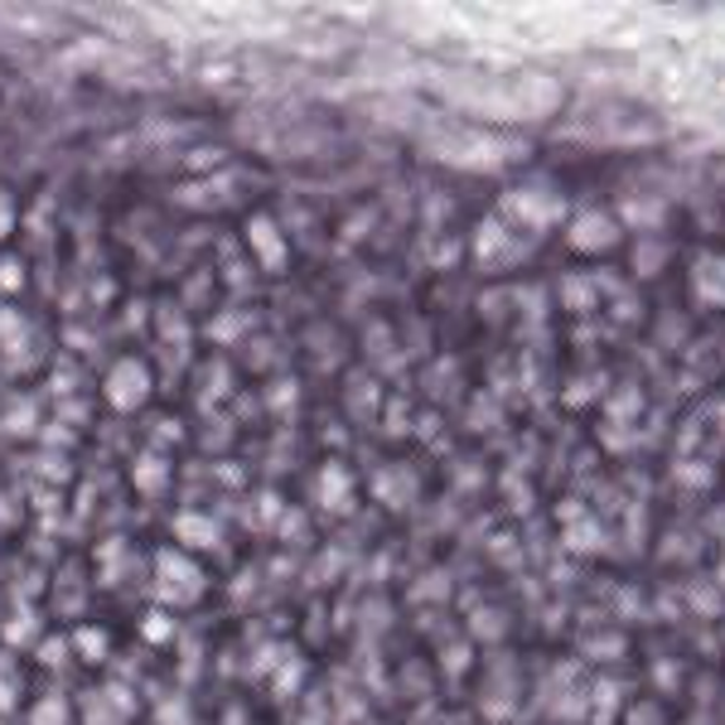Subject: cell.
Listing matches in <instances>:
<instances>
[{
  "instance_id": "cell-25",
  "label": "cell",
  "mask_w": 725,
  "mask_h": 725,
  "mask_svg": "<svg viewBox=\"0 0 725 725\" xmlns=\"http://www.w3.org/2000/svg\"><path fill=\"white\" fill-rule=\"evenodd\" d=\"M39 663H49V667H63V663H69V639H39Z\"/></svg>"
},
{
  "instance_id": "cell-11",
  "label": "cell",
  "mask_w": 725,
  "mask_h": 725,
  "mask_svg": "<svg viewBox=\"0 0 725 725\" xmlns=\"http://www.w3.org/2000/svg\"><path fill=\"white\" fill-rule=\"evenodd\" d=\"M69 649H73L77 663L97 667V663H107V657H111V633L102 629V624H77V629L69 633Z\"/></svg>"
},
{
  "instance_id": "cell-2",
  "label": "cell",
  "mask_w": 725,
  "mask_h": 725,
  "mask_svg": "<svg viewBox=\"0 0 725 725\" xmlns=\"http://www.w3.org/2000/svg\"><path fill=\"white\" fill-rule=\"evenodd\" d=\"M150 392H155V373H150V363H145V359H136V353L117 359L107 367V377H102L107 407L121 411V416H136L145 401H150Z\"/></svg>"
},
{
  "instance_id": "cell-24",
  "label": "cell",
  "mask_w": 725,
  "mask_h": 725,
  "mask_svg": "<svg viewBox=\"0 0 725 725\" xmlns=\"http://www.w3.org/2000/svg\"><path fill=\"white\" fill-rule=\"evenodd\" d=\"M266 407H271V411H276V416H286V411H290V407H295V383H290V377H286V383H276V387H266Z\"/></svg>"
},
{
  "instance_id": "cell-20",
  "label": "cell",
  "mask_w": 725,
  "mask_h": 725,
  "mask_svg": "<svg viewBox=\"0 0 725 725\" xmlns=\"http://www.w3.org/2000/svg\"><path fill=\"white\" fill-rule=\"evenodd\" d=\"M174 633H180V629H174V615H170V609H150V615L141 619V639L155 643V649H165Z\"/></svg>"
},
{
  "instance_id": "cell-16",
  "label": "cell",
  "mask_w": 725,
  "mask_h": 725,
  "mask_svg": "<svg viewBox=\"0 0 725 725\" xmlns=\"http://www.w3.org/2000/svg\"><path fill=\"white\" fill-rule=\"evenodd\" d=\"M691 290H701L706 305H725V262L721 256H701L691 266Z\"/></svg>"
},
{
  "instance_id": "cell-12",
  "label": "cell",
  "mask_w": 725,
  "mask_h": 725,
  "mask_svg": "<svg viewBox=\"0 0 725 725\" xmlns=\"http://www.w3.org/2000/svg\"><path fill=\"white\" fill-rule=\"evenodd\" d=\"M0 639H5V649H10V653H15V649H29V643H35V649H39V639H44V619H39V609L20 605L15 615L5 619V629H0Z\"/></svg>"
},
{
  "instance_id": "cell-21",
  "label": "cell",
  "mask_w": 725,
  "mask_h": 725,
  "mask_svg": "<svg viewBox=\"0 0 725 725\" xmlns=\"http://www.w3.org/2000/svg\"><path fill=\"white\" fill-rule=\"evenodd\" d=\"M247 325H252V315L232 310V315H218L214 325H208V339H214V343H238L242 334H247Z\"/></svg>"
},
{
  "instance_id": "cell-23",
  "label": "cell",
  "mask_w": 725,
  "mask_h": 725,
  "mask_svg": "<svg viewBox=\"0 0 725 725\" xmlns=\"http://www.w3.org/2000/svg\"><path fill=\"white\" fill-rule=\"evenodd\" d=\"M20 290H25V262L0 256V295H20Z\"/></svg>"
},
{
  "instance_id": "cell-1",
  "label": "cell",
  "mask_w": 725,
  "mask_h": 725,
  "mask_svg": "<svg viewBox=\"0 0 725 725\" xmlns=\"http://www.w3.org/2000/svg\"><path fill=\"white\" fill-rule=\"evenodd\" d=\"M208 595V571L180 546H160L150 556V600L155 609H189Z\"/></svg>"
},
{
  "instance_id": "cell-15",
  "label": "cell",
  "mask_w": 725,
  "mask_h": 725,
  "mask_svg": "<svg viewBox=\"0 0 725 725\" xmlns=\"http://www.w3.org/2000/svg\"><path fill=\"white\" fill-rule=\"evenodd\" d=\"M266 682H271V697L276 701H290L300 687H305V657H300L295 649H286L281 663L271 667V677H266Z\"/></svg>"
},
{
  "instance_id": "cell-6",
  "label": "cell",
  "mask_w": 725,
  "mask_h": 725,
  "mask_svg": "<svg viewBox=\"0 0 725 725\" xmlns=\"http://www.w3.org/2000/svg\"><path fill=\"white\" fill-rule=\"evenodd\" d=\"M310 498H315V508H325V512H349L353 508V474H349V464H339V460L319 464L315 479H310Z\"/></svg>"
},
{
  "instance_id": "cell-17",
  "label": "cell",
  "mask_w": 725,
  "mask_h": 725,
  "mask_svg": "<svg viewBox=\"0 0 725 725\" xmlns=\"http://www.w3.org/2000/svg\"><path fill=\"white\" fill-rule=\"evenodd\" d=\"M25 725H73V701L63 691H44L35 706H29Z\"/></svg>"
},
{
  "instance_id": "cell-8",
  "label": "cell",
  "mask_w": 725,
  "mask_h": 725,
  "mask_svg": "<svg viewBox=\"0 0 725 725\" xmlns=\"http://www.w3.org/2000/svg\"><path fill=\"white\" fill-rule=\"evenodd\" d=\"M373 498L387 508H411L416 504V474L407 464H387V470L373 474Z\"/></svg>"
},
{
  "instance_id": "cell-19",
  "label": "cell",
  "mask_w": 725,
  "mask_h": 725,
  "mask_svg": "<svg viewBox=\"0 0 725 725\" xmlns=\"http://www.w3.org/2000/svg\"><path fill=\"white\" fill-rule=\"evenodd\" d=\"M39 353H44V349H39L35 329H25V334H20V339H10L5 349H0V363H5L10 373H29V367L39 363Z\"/></svg>"
},
{
  "instance_id": "cell-27",
  "label": "cell",
  "mask_w": 725,
  "mask_h": 725,
  "mask_svg": "<svg viewBox=\"0 0 725 725\" xmlns=\"http://www.w3.org/2000/svg\"><path fill=\"white\" fill-rule=\"evenodd\" d=\"M566 305H580V310H585L590 305V281H576V276H566Z\"/></svg>"
},
{
  "instance_id": "cell-10",
  "label": "cell",
  "mask_w": 725,
  "mask_h": 725,
  "mask_svg": "<svg viewBox=\"0 0 725 725\" xmlns=\"http://www.w3.org/2000/svg\"><path fill=\"white\" fill-rule=\"evenodd\" d=\"M131 484H136L141 498H160L165 488H170V460L155 450H145L136 464H131Z\"/></svg>"
},
{
  "instance_id": "cell-4",
  "label": "cell",
  "mask_w": 725,
  "mask_h": 725,
  "mask_svg": "<svg viewBox=\"0 0 725 725\" xmlns=\"http://www.w3.org/2000/svg\"><path fill=\"white\" fill-rule=\"evenodd\" d=\"M247 247H252V262L262 266L266 276H281L290 266V242L281 232V222L271 214H252L247 218Z\"/></svg>"
},
{
  "instance_id": "cell-31",
  "label": "cell",
  "mask_w": 725,
  "mask_h": 725,
  "mask_svg": "<svg viewBox=\"0 0 725 725\" xmlns=\"http://www.w3.org/2000/svg\"><path fill=\"white\" fill-rule=\"evenodd\" d=\"M160 315L174 325V310H160ZM165 339H170V343H180V339H184V329H165Z\"/></svg>"
},
{
  "instance_id": "cell-28",
  "label": "cell",
  "mask_w": 725,
  "mask_h": 725,
  "mask_svg": "<svg viewBox=\"0 0 725 725\" xmlns=\"http://www.w3.org/2000/svg\"><path fill=\"white\" fill-rule=\"evenodd\" d=\"M15 198L10 194H0V238H10V232H15Z\"/></svg>"
},
{
  "instance_id": "cell-5",
  "label": "cell",
  "mask_w": 725,
  "mask_h": 725,
  "mask_svg": "<svg viewBox=\"0 0 725 725\" xmlns=\"http://www.w3.org/2000/svg\"><path fill=\"white\" fill-rule=\"evenodd\" d=\"M170 532H174V546L189 552V556L218 552V546H222V522L214 518V512H198V508H180V512H174Z\"/></svg>"
},
{
  "instance_id": "cell-22",
  "label": "cell",
  "mask_w": 725,
  "mask_h": 725,
  "mask_svg": "<svg viewBox=\"0 0 725 725\" xmlns=\"http://www.w3.org/2000/svg\"><path fill=\"white\" fill-rule=\"evenodd\" d=\"M276 518H281V498H276V494H262V498L252 504V512H247V522H252L256 532L276 528Z\"/></svg>"
},
{
  "instance_id": "cell-30",
  "label": "cell",
  "mask_w": 725,
  "mask_h": 725,
  "mask_svg": "<svg viewBox=\"0 0 725 725\" xmlns=\"http://www.w3.org/2000/svg\"><path fill=\"white\" fill-rule=\"evenodd\" d=\"M59 416H63V421H77V426H83V421H87L83 397H69V401H63V407H59Z\"/></svg>"
},
{
  "instance_id": "cell-3",
  "label": "cell",
  "mask_w": 725,
  "mask_h": 725,
  "mask_svg": "<svg viewBox=\"0 0 725 725\" xmlns=\"http://www.w3.org/2000/svg\"><path fill=\"white\" fill-rule=\"evenodd\" d=\"M77 711H83V716H77L83 725H131V716H136V691L111 677L102 687H87Z\"/></svg>"
},
{
  "instance_id": "cell-26",
  "label": "cell",
  "mask_w": 725,
  "mask_h": 725,
  "mask_svg": "<svg viewBox=\"0 0 725 725\" xmlns=\"http://www.w3.org/2000/svg\"><path fill=\"white\" fill-rule=\"evenodd\" d=\"M29 325H25V315H15V310H0V349H5L10 339H20Z\"/></svg>"
},
{
  "instance_id": "cell-13",
  "label": "cell",
  "mask_w": 725,
  "mask_h": 725,
  "mask_svg": "<svg viewBox=\"0 0 725 725\" xmlns=\"http://www.w3.org/2000/svg\"><path fill=\"white\" fill-rule=\"evenodd\" d=\"M474 252L484 266H498V262H512V238L504 232V222L498 218H484L474 232Z\"/></svg>"
},
{
  "instance_id": "cell-7",
  "label": "cell",
  "mask_w": 725,
  "mask_h": 725,
  "mask_svg": "<svg viewBox=\"0 0 725 725\" xmlns=\"http://www.w3.org/2000/svg\"><path fill=\"white\" fill-rule=\"evenodd\" d=\"M615 242H619V222L609 214H600V208L576 214V222H571V247L576 252H609Z\"/></svg>"
},
{
  "instance_id": "cell-18",
  "label": "cell",
  "mask_w": 725,
  "mask_h": 725,
  "mask_svg": "<svg viewBox=\"0 0 725 725\" xmlns=\"http://www.w3.org/2000/svg\"><path fill=\"white\" fill-rule=\"evenodd\" d=\"M20 691H25V677H20V663L15 653L0 643V716H10V711L20 706Z\"/></svg>"
},
{
  "instance_id": "cell-14",
  "label": "cell",
  "mask_w": 725,
  "mask_h": 725,
  "mask_svg": "<svg viewBox=\"0 0 725 725\" xmlns=\"http://www.w3.org/2000/svg\"><path fill=\"white\" fill-rule=\"evenodd\" d=\"M126 571H131V542L107 537L102 546H97V580H102V585H121Z\"/></svg>"
},
{
  "instance_id": "cell-32",
  "label": "cell",
  "mask_w": 725,
  "mask_h": 725,
  "mask_svg": "<svg viewBox=\"0 0 725 725\" xmlns=\"http://www.w3.org/2000/svg\"><path fill=\"white\" fill-rule=\"evenodd\" d=\"M300 725H325V706H315V711H310V716L300 721Z\"/></svg>"
},
{
  "instance_id": "cell-9",
  "label": "cell",
  "mask_w": 725,
  "mask_h": 725,
  "mask_svg": "<svg viewBox=\"0 0 725 725\" xmlns=\"http://www.w3.org/2000/svg\"><path fill=\"white\" fill-rule=\"evenodd\" d=\"M504 208L518 222H528V228H552V218H556V198L552 194H537V189H512V194L504 198Z\"/></svg>"
},
{
  "instance_id": "cell-29",
  "label": "cell",
  "mask_w": 725,
  "mask_h": 725,
  "mask_svg": "<svg viewBox=\"0 0 725 725\" xmlns=\"http://www.w3.org/2000/svg\"><path fill=\"white\" fill-rule=\"evenodd\" d=\"M15 522H20V508H15V498H10L5 488H0V528L10 532V528H15Z\"/></svg>"
},
{
  "instance_id": "cell-33",
  "label": "cell",
  "mask_w": 725,
  "mask_h": 725,
  "mask_svg": "<svg viewBox=\"0 0 725 725\" xmlns=\"http://www.w3.org/2000/svg\"><path fill=\"white\" fill-rule=\"evenodd\" d=\"M0 725H10V721H5V716H0Z\"/></svg>"
}]
</instances>
